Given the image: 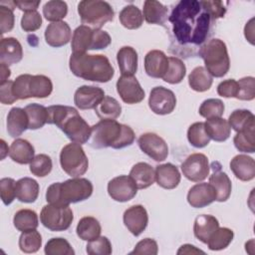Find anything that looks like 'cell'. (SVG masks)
Instances as JSON below:
<instances>
[{"instance_id": "40", "label": "cell", "mask_w": 255, "mask_h": 255, "mask_svg": "<svg viewBox=\"0 0 255 255\" xmlns=\"http://www.w3.org/2000/svg\"><path fill=\"white\" fill-rule=\"evenodd\" d=\"M24 111L26 112L29 121L28 128L38 129L47 124L48 111L44 106L39 104H29L24 108Z\"/></svg>"}, {"instance_id": "43", "label": "cell", "mask_w": 255, "mask_h": 255, "mask_svg": "<svg viewBox=\"0 0 255 255\" xmlns=\"http://www.w3.org/2000/svg\"><path fill=\"white\" fill-rule=\"evenodd\" d=\"M68 5L62 0H51L43 6V15L48 20L53 22L62 21L67 16Z\"/></svg>"}, {"instance_id": "30", "label": "cell", "mask_w": 255, "mask_h": 255, "mask_svg": "<svg viewBox=\"0 0 255 255\" xmlns=\"http://www.w3.org/2000/svg\"><path fill=\"white\" fill-rule=\"evenodd\" d=\"M39 183L31 177H23L16 181V197L19 201L32 203L39 195Z\"/></svg>"}, {"instance_id": "45", "label": "cell", "mask_w": 255, "mask_h": 255, "mask_svg": "<svg viewBox=\"0 0 255 255\" xmlns=\"http://www.w3.org/2000/svg\"><path fill=\"white\" fill-rule=\"evenodd\" d=\"M42 246V236L36 230L22 232L19 237V247L24 253H35Z\"/></svg>"}, {"instance_id": "51", "label": "cell", "mask_w": 255, "mask_h": 255, "mask_svg": "<svg viewBox=\"0 0 255 255\" xmlns=\"http://www.w3.org/2000/svg\"><path fill=\"white\" fill-rule=\"evenodd\" d=\"M238 94L236 99L242 101H252L255 98V79L253 77H244L237 81Z\"/></svg>"}, {"instance_id": "32", "label": "cell", "mask_w": 255, "mask_h": 255, "mask_svg": "<svg viewBox=\"0 0 255 255\" xmlns=\"http://www.w3.org/2000/svg\"><path fill=\"white\" fill-rule=\"evenodd\" d=\"M204 128L210 139L214 141H225L230 136L231 128L228 122L222 118L206 120Z\"/></svg>"}, {"instance_id": "5", "label": "cell", "mask_w": 255, "mask_h": 255, "mask_svg": "<svg viewBox=\"0 0 255 255\" xmlns=\"http://www.w3.org/2000/svg\"><path fill=\"white\" fill-rule=\"evenodd\" d=\"M93 193V184L87 178L72 177L64 182L51 184L46 192V200L51 204L69 205L88 199Z\"/></svg>"}, {"instance_id": "27", "label": "cell", "mask_w": 255, "mask_h": 255, "mask_svg": "<svg viewBox=\"0 0 255 255\" xmlns=\"http://www.w3.org/2000/svg\"><path fill=\"white\" fill-rule=\"evenodd\" d=\"M117 61L122 76H133L136 73L137 53L132 47H122L118 51Z\"/></svg>"}, {"instance_id": "6", "label": "cell", "mask_w": 255, "mask_h": 255, "mask_svg": "<svg viewBox=\"0 0 255 255\" xmlns=\"http://www.w3.org/2000/svg\"><path fill=\"white\" fill-rule=\"evenodd\" d=\"M206 71L215 78H221L227 74L230 68V59L226 44L220 39H211L199 50Z\"/></svg>"}, {"instance_id": "54", "label": "cell", "mask_w": 255, "mask_h": 255, "mask_svg": "<svg viewBox=\"0 0 255 255\" xmlns=\"http://www.w3.org/2000/svg\"><path fill=\"white\" fill-rule=\"evenodd\" d=\"M15 17L13 13V8L6 7L0 4V30L1 34L10 32L14 28Z\"/></svg>"}, {"instance_id": "60", "label": "cell", "mask_w": 255, "mask_h": 255, "mask_svg": "<svg viewBox=\"0 0 255 255\" xmlns=\"http://www.w3.org/2000/svg\"><path fill=\"white\" fill-rule=\"evenodd\" d=\"M196 253H202L204 254V252L200 249H197L195 246L190 245V244H184L182 246H180V248L177 251V254H196Z\"/></svg>"}, {"instance_id": "10", "label": "cell", "mask_w": 255, "mask_h": 255, "mask_svg": "<svg viewBox=\"0 0 255 255\" xmlns=\"http://www.w3.org/2000/svg\"><path fill=\"white\" fill-rule=\"evenodd\" d=\"M62 169L72 177L84 175L89 167V160L82 144L71 142L66 144L60 153Z\"/></svg>"}, {"instance_id": "35", "label": "cell", "mask_w": 255, "mask_h": 255, "mask_svg": "<svg viewBox=\"0 0 255 255\" xmlns=\"http://www.w3.org/2000/svg\"><path fill=\"white\" fill-rule=\"evenodd\" d=\"M212 76L202 66L194 68L188 76V85L195 92L208 91L212 85Z\"/></svg>"}, {"instance_id": "46", "label": "cell", "mask_w": 255, "mask_h": 255, "mask_svg": "<svg viewBox=\"0 0 255 255\" xmlns=\"http://www.w3.org/2000/svg\"><path fill=\"white\" fill-rule=\"evenodd\" d=\"M233 142L239 151L253 153L255 151V128L238 131L233 138Z\"/></svg>"}, {"instance_id": "42", "label": "cell", "mask_w": 255, "mask_h": 255, "mask_svg": "<svg viewBox=\"0 0 255 255\" xmlns=\"http://www.w3.org/2000/svg\"><path fill=\"white\" fill-rule=\"evenodd\" d=\"M186 74V67L184 63L177 57H168V68L162 80L168 84L180 83Z\"/></svg>"}, {"instance_id": "8", "label": "cell", "mask_w": 255, "mask_h": 255, "mask_svg": "<svg viewBox=\"0 0 255 255\" xmlns=\"http://www.w3.org/2000/svg\"><path fill=\"white\" fill-rule=\"evenodd\" d=\"M111 42L112 39L108 32L80 25L73 32L71 47L73 53H86L88 50L105 49Z\"/></svg>"}, {"instance_id": "17", "label": "cell", "mask_w": 255, "mask_h": 255, "mask_svg": "<svg viewBox=\"0 0 255 255\" xmlns=\"http://www.w3.org/2000/svg\"><path fill=\"white\" fill-rule=\"evenodd\" d=\"M105 92L96 86H82L74 95V103L80 110H95L104 100Z\"/></svg>"}, {"instance_id": "52", "label": "cell", "mask_w": 255, "mask_h": 255, "mask_svg": "<svg viewBox=\"0 0 255 255\" xmlns=\"http://www.w3.org/2000/svg\"><path fill=\"white\" fill-rule=\"evenodd\" d=\"M1 199L5 205H9L16 197V181L11 177H4L0 180Z\"/></svg>"}, {"instance_id": "59", "label": "cell", "mask_w": 255, "mask_h": 255, "mask_svg": "<svg viewBox=\"0 0 255 255\" xmlns=\"http://www.w3.org/2000/svg\"><path fill=\"white\" fill-rule=\"evenodd\" d=\"M15 6H17L20 10L28 12V11H36L41 1H13Z\"/></svg>"}, {"instance_id": "57", "label": "cell", "mask_w": 255, "mask_h": 255, "mask_svg": "<svg viewBox=\"0 0 255 255\" xmlns=\"http://www.w3.org/2000/svg\"><path fill=\"white\" fill-rule=\"evenodd\" d=\"M203 8L208 12L211 20H216L224 17L226 8L221 1H200Z\"/></svg>"}, {"instance_id": "18", "label": "cell", "mask_w": 255, "mask_h": 255, "mask_svg": "<svg viewBox=\"0 0 255 255\" xmlns=\"http://www.w3.org/2000/svg\"><path fill=\"white\" fill-rule=\"evenodd\" d=\"M124 223L128 231L134 235H140L146 228L148 223V215L146 209L140 205H132L128 208L123 216Z\"/></svg>"}, {"instance_id": "13", "label": "cell", "mask_w": 255, "mask_h": 255, "mask_svg": "<svg viewBox=\"0 0 255 255\" xmlns=\"http://www.w3.org/2000/svg\"><path fill=\"white\" fill-rule=\"evenodd\" d=\"M183 175L190 181L199 182L209 174L208 158L203 153H192L181 163Z\"/></svg>"}, {"instance_id": "53", "label": "cell", "mask_w": 255, "mask_h": 255, "mask_svg": "<svg viewBox=\"0 0 255 255\" xmlns=\"http://www.w3.org/2000/svg\"><path fill=\"white\" fill-rule=\"evenodd\" d=\"M42 26V16L36 11L25 12L21 19V28L25 32H34Z\"/></svg>"}, {"instance_id": "33", "label": "cell", "mask_w": 255, "mask_h": 255, "mask_svg": "<svg viewBox=\"0 0 255 255\" xmlns=\"http://www.w3.org/2000/svg\"><path fill=\"white\" fill-rule=\"evenodd\" d=\"M209 183L213 186L216 192V200L219 202L226 201L231 194V180L228 175L223 171H214L209 176Z\"/></svg>"}, {"instance_id": "1", "label": "cell", "mask_w": 255, "mask_h": 255, "mask_svg": "<svg viewBox=\"0 0 255 255\" xmlns=\"http://www.w3.org/2000/svg\"><path fill=\"white\" fill-rule=\"evenodd\" d=\"M172 32L181 45H201L207 38L211 17L200 1L181 0L169 18Z\"/></svg>"}, {"instance_id": "31", "label": "cell", "mask_w": 255, "mask_h": 255, "mask_svg": "<svg viewBox=\"0 0 255 255\" xmlns=\"http://www.w3.org/2000/svg\"><path fill=\"white\" fill-rule=\"evenodd\" d=\"M142 12V16L148 24L162 25L167 20L168 9L156 0L144 1Z\"/></svg>"}, {"instance_id": "9", "label": "cell", "mask_w": 255, "mask_h": 255, "mask_svg": "<svg viewBox=\"0 0 255 255\" xmlns=\"http://www.w3.org/2000/svg\"><path fill=\"white\" fill-rule=\"evenodd\" d=\"M78 13L83 25L101 29L114 19L115 12L110 3L102 0H83L78 4Z\"/></svg>"}, {"instance_id": "41", "label": "cell", "mask_w": 255, "mask_h": 255, "mask_svg": "<svg viewBox=\"0 0 255 255\" xmlns=\"http://www.w3.org/2000/svg\"><path fill=\"white\" fill-rule=\"evenodd\" d=\"M234 233L227 227H218L207 241V246L212 251L225 249L232 242Z\"/></svg>"}, {"instance_id": "16", "label": "cell", "mask_w": 255, "mask_h": 255, "mask_svg": "<svg viewBox=\"0 0 255 255\" xmlns=\"http://www.w3.org/2000/svg\"><path fill=\"white\" fill-rule=\"evenodd\" d=\"M117 92L124 103L138 104L144 99V91L134 76H122L117 82Z\"/></svg>"}, {"instance_id": "36", "label": "cell", "mask_w": 255, "mask_h": 255, "mask_svg": "<svg viewBox=\"0 0 255 255\" xmlns=\"http://www.w3.org/2000/svg\"><path fill=\"white\" fill-rule=\"evenodd\" d=\"M228 124L236 132L255 128V117L248 110H235L228 118Z\"/></svg>"}, {"instance_id": "28", "label": "cell", "mask_w": 255, "mask_h": 255, "mask_svg": "<svg viewBox=\"0 0 255 255\" xmlns=\"http://www.w3.org/2000/svg\"><path fill=\"white\" fill-rule=\"evenodd\" d=\"M9 156L13 161L20 164L31 163L35 157L34 146L26 139L16 138L9 148Z\"/></svg>"}, {"instance_id": "26", "label": "cell", "mask_w": 255, "mask_h": 255, "mask_svg": "<svg viewBox=\"0 0 255 255\" xmlns=\"http://www.w3.org/2000/svg\"><path fill=\"white\" fill-rule=\"evenodd\" d=\"M29 128L26 112L21 108H12L7 116V131L12 137H18Z\"/></svg>"}, {"instance_id": "37", "label": "cell", "mask_w": 255, "mask_h": 255, "mask_svg": "<svg viewBox=\"0 0 255 255\" xmlns=\"http://www.w3.org/2000/svg\"><path fill=\"white\" fill-rule=\"evenodd\" d=\"M14 226L21 232L34 230L39 225L38 215L31 209H20L17 211L13 218Z\"/></svg>"}, {"instance_id": "48", "label": "cell", "mask_w": 255, "mask_h": 255, "mask_svg": "<svg viewBox=\"0 0 255 255\" xmlns=\"http://www.w3.org/2000/svg\"><path fill=\"white\" fill-rule=\"evenodd\" d=\"M47 255H74L75 251L71 244L64 238H51L44 249Z\"/></svg>"}, {"instance_id": "55", "label": "cell", "mask_w": 255, "mask_h": 255, "mask_svg": "<svg viewBox=\"0 0 255 255\" xmlns=\"http://www.w3.org/2000/svg\"><path fill=\"white\" fill-rule=\"evenodd\" d=\"M158 252V246L155 240L151 238H144L137 242V244L134 246L133 250L130 252V254H149V255H156Z\"/></svg>"}, {"instance_id": "58", "label": "cell", "mask_w": 255, "mask_h": 255, "mask_svg": "<svg viewBox=\"0 0 255 255\" xmlns=\"http://www.w3.org/2000/svg\"><path fill=\"white\" fill-rule=\"evenodd\" d=\"M14 81H6L0 84V102L4 105H11L17 101L13 93Z\"/></svg>"}, {"instance_id": "7", "label": "cell", "mask_w": 255, "mask_h": 255, "mask_svg": "<svg viewBox=\"0 0 255 255\" xmlns=\"http://www.w3.org/2000/svg\"><path fill=\"white\" fill-rule=\"evenodd\" d=\"M53 84L50 78L44 75L23 74L18 76L13 83V93L17 100L29 98L44 99L51 95Z\"/></svg>"}, {"instance_id": "49", "label": "cell", "mask_w": 255, "mask_h": 255, "mask_svg": "<svg viewBox=\"0 0 255 255\" xmlns=\"http://www.w3.org/2000/svg\"><path fill=\"white\" fill-rule=\"evenodd\" d=\"M52 159L49 155L40 153L37 154L30 163V171L32 174L38 177H44L48 175L52 170Z\"/></svg>"}, {"instance_id": "44", "label": "cell", "mask_w": 255, "mask_h": 255, "mask_svg": "<svg viewBox=\"0 0 255 255\" xmlns=\"http://www.w3.org/2000/svg\"><path fill=\"white\" fill-rule=\"evenodd\" d=\"M187 139L194 147L202 148L206 146L210 141V137L205 130L204 123L198 122L192 124L187 129Z\"/></svg>"}, {"instance_id": "22", "label": "cell", "mask_w": 255, "mask_h": 255, "mask_svg": "<svg viewBox=\"0 0 255 255\" xmlns=\"http://www.w3.org/2000/svg\"><path fill=\"white\" fill-rule=\"evenodd\" d=\"M23 58L20 42L13 37L2 38L0 41V62L7 66L19 63Z\"/></svg>"}, {"instance_id": "38", "label": "cell", "mask_w": 255, "mask_h": 255, "mask_svg": "<svg viewBox=\"0 0 255 255\" xmlns=\"http://www.w3.org/2000/svg\"><path fill=\"white\" fill-rule=\"evenodd\" d=\"M95 112L101 120H116L121 116L122 106L115 98L105 96L104 100L95 109Z\"/></svg>"}, {"instance_id": "56", "label": "cell", "mask_w": 255, "mask_h": 255, "mask_svg": "<svg viewBox=\"0 0 255 255\" xmlns=\"http://www.w3.org/2000/svg\"><path fill=\"white\" fill-rule=\"evenodd\" d=\"M238 90V83L234 79L222 81L217 86V94L223 98H236Z\"/></svg>"}, {"instance_id": "23", "label": "cell", "mask_w": 255, "mask_h": 255, "mask_svg": "<svg viewBox=\"0 0 255 255\" xmlns=\"http://www.w3.org/2000/svg\"><path fill=\"white\" fill-rule=\"evenodd\" d=\"M230 169L236 178L242 181H249L255 177V162L251 156L237 154L230 161Z\"/></svg>"}, {"instance_id": "2", "label": "cell", "mask_w": 255, "mask_h": 255, "mask_svg": "<svg viewBox=\"0 0 255 255\" xmlns=\"http://www.w3.org/2000/svg\"><path fill=\"white\" fill-rule=\"evenodd\" d=\"M47 123L57 126L73 142L83 144L90 139L92 127L79 115L75 108L55 105L47 108Z\"/></svg>"}, {"instance_id": "50", "label": "cell", "mask_w": 255, "mask_h": 255, "mask_svg": "<svg viewBox=\"0 0 255 255\" xmlns=\"http://www.w3.org/2000/svg\"><path fill=\"white\" fill-rule=\"evenodd\" d=\"M86 251L90 255H110L112 254V244L106 236H99L97 239L89 241Z\"/></svg>"}, {"instance_id": "25", "label": "cell", "mask_w": 255, "mask_h": 255, "mask_svg": "<svg viewBox=\"0 0 255 255\" xmlns=\"http://www.w3.org/2000/svg\"><path fill=\"white\" fill-rule=\"evenodd\" d=\"M129 176L134 181L137 189H144L155 181V170L146 162H137L131 167Z\"/></svg>"}, {"instance_id": "12", "label": "cell", "mask_w": 255, "mask_h": 255, "mask_svg": "<svg viewBox=\"0 0 255 255\" xmlns=\"http://www.w3.org/2000/svg\"><path fill=\"white\" fill-rule=\"evenodd\" d=\"M148 106L156 115H168L176 106V97L172 91L164 87H154L149 94Z\"/></svg>"}, {"instance_id": "21", "label": "cell", "mask_w": 255, "mask_h": 255, "mask_svg": "<svg viewBox=\"0 0 255 255\" xmlns=\"http://www.w3.org/2000/svg\"><path fill=\"white\" fill-rule=\"evenodd\" d=\"M168 68V57L160 50H151L144 57L145 73L155 79L162 78Z\"/></svg>"}, {"instance_id": "34", "label": "cell", "mask_w": 255, "mask_h": 255, "mask_svg": "<svg viewBox=\"0 0 255 255\" xmlns=\"http://www.w3.org/2000/svg\"><path fill=\"white\" fill-rule=\"evenodd\" d=\"M77 235L85 241H92L97 239L102 232L100 222L93 216H85L80 219L77 228Z\"/></svg>"}, {"instance_id": "39", "label": "cell", "mask_w": 255, "mask_h": 255, "mask_svg": "<svg viewBox=\"0 0 255 255\" xmlns=\"http://www.w3.org/2000/svg\"><path fill=\"white\" fill-rule=\"evenodd\" d=\"M121 24L129 30L139 28L143 23L141 11L134 5H128L122 9L119 16Z\"/></svg>"}, {"instance_id": "15", "label": "cell", "mask_w": 255, "mask_h": 255, "mask_svg": "<svg viewBox=\"0 0 255 255\" xmlns=\"http://www.w3.org/2000/svg\"><path fill=\"white\" fill-rule=\"evenodd\" d=\"M137 192V187L130 176L120 175L108 183V193L112 199L119 202H127L132 199Z\"/></svg>"}, {"instance_id": "11", "label": "cell", "mask_w": 255, "mask_h": 255, "mask_svg": "<svg viewBox=\"0 0 255 255\" xmlns=\"http://www.w3.org/2000/svg\"><path fill=\"white\" fill-rule=\"evenodd\" d=\"M74 219L73 211L69 205L47 204L40 213L41 223L51 231L67 230Z\"/></svg>"}, {"instance_id": "14", "label": "cell", "mask_w": 255, "mask_h": 255, "mask_svg": "<svg viewBox=\"0 0 255 255\" xmlns=\"http://www.w3.org/2000/svg\"><path fill=\"white\" fill-rule=\"evenodd\" d=\"M137 143L141 151L155 161H163L168 155L167 143L156 133H142L138 137Z\"/></svg>"}, {"instance_id": "29", "label": "cell", "mask_w": 255, "mask_h": 255, "mask_svg": "<svg viewBox=\"0 0 255 255\" xmlns=\"http://www.w3.org/2000/svg\"><path fill=\"white\" fill-rule=\"evenodd\" d=\"M219 227L218 220L208 214H201L194 220L193 233L194 236L203 243H207L212 233Z\"/></svg>"}, {"instance_id": "24", "label": "cell", "mask_w": 255, "mask_h": 255, "mask_svg": "<svg viewBox=\"0 0 255 255\" xmlns=\"http://www.w3.org/2000/svg\"><path fill=\"white\" fill-rule=\"evenodd\" d=\"M155 181L162 188H175L180 182V173L178 168L172 163L157 165L155 168Z\"/></svg>"}, {"instance_id": "61", "label": "cell", "mask_w": 255, "mask_h": 255, "mask_svg": "<svg viewBox=\"0 0 255 255\" xmlns=\"http://www.w3.org/2000/svg\"><path fill=\"white\" fill-rule=\"evenodd\" d=\"M11 75V71L9 69V67L4 64V63H0V78H1V84L8 81V78Z\"/></svg>"}, {"instance_id": "47", "label": "cell", "mask_w": 255, "mask_h": 255, "mask_svg": "<svg viewBox=\"0 0 255 255\" xmlns=\"http://www.w3.org/2000/svg\"><path fill=\"white\" fill-rule=\"evenodd\" d=\"M225 110L224 104L219 99H207L199 107V115L206 120L221 118Z\"/></svg>"}, {"instance_id": "20", "label": "cell", "mask_w": 255, "mask_h": 255, "mask_svg": "<svg viewBox=\"0 0 255 255\" xmlns=\"http://www.w3.org/2000/svg\"><path fill=\"white\" fill-rule=\"evenodd\" d=\"M71 28L64 21L50 23L45 30L46 43L54 48L62 47L71 40Z\"/></svg>"}, {"instance_id": "62", "label": "cell", "mask_w": 255, "mask_h": 255, "mask_svg": "<svg viewBox=\"0 0 255 255\" xmlns=\"http://www.w3.org/2000/svg\"><path fill=\"white\" fill-rule=\"evenodd\" d=\"M0 142H1L0 143L1 144V159H4V157L9 153L10 149H8V146H7L4 139H1Z\"/></svg>"}, {"instance_id": "4", "label": "cell", "mask_w": 255, "mask_h": 255, "mask_svg": "<svg viewBox=\"0 0 255 255\" xmlns=\"http://www.w3.org/2000/svg\"><path fill=\"white\" fill-rule=\"evenodd\" d=\"M91 146L94 148L113 147L116 149L130 145L135 138L132 128L116 120H101L92 127Z\"/></svg>"}, {"instance_id": "3", "label": "cell", "mask_w": 255, "mask_h": 255, "mask_svg": "<svg viewBox=\"0 0 255 255\" xmlns=\"http://www.w3.org/2000/svg\"><path fill=\"white\" fill-rule=\"evenodd\" d=\"M71 72L87 81L107 83L112 80L115 70L110 60L101 54L72 53L69 61Z\"/></svg>"}, {"instance_id": "19", "label": "cell", "mask_w": 255, "mask_h": 255, "mask_svg": "<svg viewBox=\"0 0 255 255\" xmlns=\"http://www.w3.org/2000/svg\"><path fill=\"white\" fill-rule=\"evenodd\" d=\"M215 200L216 192L210 183H196L187 193V201L194 208L205 207Z\"/></svg>"}]
</instances>
